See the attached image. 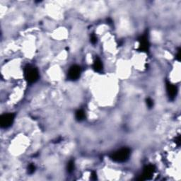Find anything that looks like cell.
I'll list each match as a JSON object with an SVG mask.
<instances>
[{
  "label": "cell",
  "instance_id": "5",
  "mask_svg": "<svg viewBox=\"0 0 181 181\" xmlns=\"http://www.w3.org/2000/svg\"><path fill=\"white\" fill-rule=\"evenodd\" d=\"M166 89H167V93L169 94V98L171 100L175 98L176 94H177V89L175 86L169 81H167L166 82Z\"/></svg>",
  "mask_w": 181,
  "mask_h": 181
},
{
  "label": "cell",
  "instance_id": "10",
  "mask_svg": "<svg viewBox=\"0 0 181 181\" xmlns=\"http://www.w3.org/2000/svg\"><path fill=\"white\" fill-rule=\"evenodd\" d=\"M74 164L72 161H70L67 165V170L69 171V173H71V171L74 170Z\"/></svg>",
  "mask_w": 181,
  "mask_h": 181
},
{
  "label": "cell",
  "instance_id": "9",
  "mask_svg": "<svg viewBox=\"0 0 181 181\" xmlns=\"http://www.w3.org/2000/svg\"><path fill=\"white\" fill-rule=\"evenodd\" d=\"M84 117H85V113H84V112L82 110H77L76 112V118L78 120H84Z\"/></svg>",
  "mask_w": 181,
  "mask_h": 181
},
{
  "label": "cell",
  "instance_id": "8",
  "mask_svg": "<svg viewBox=\"0 0 181 181\" xmlns=\"http://www.w3.org/2000/svg\"><path fill=\"white\" fill-rule=\"evenodd\" d=\"M94 68L96 71H101L103 69V64L99 58H96L94 64Z\"/></svg>",
  "mask_w": 181,
  "mask_h": 181
},
{
  "label": "cell",
  "instance_id": "4",
  "mask_svg": "<svg viewBox=\"0 0 181 181\" xmlns=\"http://www.w3.org/2000/svg\"><path fill=\"white\" fill-rule=\"evenodd\" d=\"M80 73H81V69L79 67L74 65L70 68L68 73V77L71 80H76L79 77Z\"/></svg>",
  "mask_w": 181,
  "mask_h": 181
},
{
  "label": "cell",
  "instance_id": "3",
  "mask_svg": "<svg viewBox=\"0 0 181 181\" xmlns=\"http://www.w3.org/2000/svg\"><path fill=\"white\" fill-rule=\"evenodd\" d=\"M14 117L15 115L13 113H7L3 115L1 117V120H0V125H1V128H6L10 127L14 122Z\"/></svg>",
  "mask_w": 181,
  "mask_h": 181
},
{
  "label": "cell",
  "instance_id": "14",
  "mask_svg": "<svg viewBox=\"0 0 181 181\" xmlns=\"http://www.w3.org/2000/svg\"><path fill=\"white\" fill-rule=\"evenodd\" d=\"M91 177H92L93 180H96L97 179V176H96V173L95 172L92 173V176Z\"/></svg>",
  "mask_w": 181,
  "mask_h": 181
},
{
  "label": "cell",
  "instance_id": "13",
  "mask_svg": "<svg viewBox=\"0 0 181 181\" xmlns=\"http://www.w3.org/2000/svg\"><path fill=\"white\" fill-rule=\"evenodd\" d=\"M91 42L93 44H95V43H96V42H97V38H96V37L94 35H93L92 36H91Z\"/></svg>",
  "mask_w": 181,
  "mask_h": 181
},
{
  "label": "cell",
  "instance_id": "7",
  "mask_svg": "<svg viewBox=\"0 0 181 181\" xmlns=\"http://www.w3.org/2000/svg\"><path fill=\"white\" fill-rule=\"evenodd\" d=\"M140 42V45L139 48L140 50H142V51H146V50H149V41H148V39L146 36H142L141 37V39L139 40Z\"/></svg>",
  "mask_w": 181,
  "mask_h": 181
},
{
  "label": "cell",
  "instance_id": "2",
  "mask_svg": "<svg viewBox=\"0 0 181 181\" xmlns=\"http://www.w3.org/2000/svg\"><path fill=\"white\" fill-rule=\"evenodd\" d=\"M25 77L29 83H34L38 79L39 73L37 69L27 66L25 69Z\"/></svg>",
  "mask_w": 181,
  "mask_h": 181
},
{
  "label": "cell",
  "instance_id": "12",
  "mask_svg": "<svg viewBox=\"0 0 181 181\" xmlns=\"http://www.w3.org/2000/svg\"><path fill=\"white\" fill-rule=\"evenodd\" d=\"M146 104H147L148 107H150V108L152 107L153 105H154V103H153V101L151 98H147V100H146Z\"/></svg>",
  "mask_w": 181,
  "mask_h": 181
},
{
  "label": "cell",
  "instance_id": "6",
  "mask_svg": "<svg viewBox=\"0 0 181 181\" xmlns=\"http://www.w3.org/2000/svg\"><path fill=\"white\" fill-rule=\"evenodd\" d=\"M154 167L151 165L146 166L144 170V173H143L142 175H141V180L149 179V178L151 177V175H152L153 172H154Z\"/></svg>",
  "mask_w": 181,
  "mask_h": 181
},
{
  "label": "cell",
  "instance_id": "1",
  "mask_svg": "<svg viewBox=\"0 0 181 181\" xmlns=\"http://www.w3.org/2000/svg\"><path fill=\"white\" fill-rule=\"evenodd\" d=\"M130 150L128 148H123L114 153L111 156V159L116 162H124L130 157Z\"/></svg>",
  "mask_w": 181,
  "mask_h": 181
},
{
  "label": "cell",
  "instance_id": "11",
  "mask_svg": "<svg viewBox=\"0 0 181 181\" xmlns=\"http://www.w3.org/2000/svg\"><path fill=\"white\" fill-rule=\"evenodd\" d=\"M35 166L33 165V164H30L28 166V173L30 174L33 173H34V171H35Z\"/></svg>",
  "mask_w": 181,
  "mask_h": 181
}]
</instances>
